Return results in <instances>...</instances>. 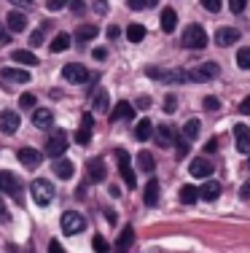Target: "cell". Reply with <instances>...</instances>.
<instances>
[{
    "mask_svg": "<svg viewBox=\"0 0 250 253\" xmlns=\"http://www.w3.org/2000/svg\"><path fill=\"white\" fill-rule=\"evenodd\" d=\"M127 38L132 41V43H140V41L145 38V27L143 25H129L127 27Z\"/></svg>",
    "mask_w": 250,
    "mask_h": 253,
    "instance_id": "obj_34",
    "label": "cell"
},
{
    "mask_svg": "<svg viewBox=\"0 0 250 253\" xmlns=\"http://www.w3.org/2000/svg\"><path fill=\"white\" fill-rule=\"evenodd\" d=\"M218 73H221V68H218L215 62H205V65H199V68L188 70V81H210V78H215Z\"/></svg>",
    "mask_w": 250,
    "mask_h": 253,
    "instance_id": "obj_9",
    "label": "cell"
},
{
    "mask_svg": "<svg viewBox=\"0 0 250 253\" xmlns=\"http://www.w3.org/2000/svg\"><path fill=\"white\" fill-rule=\"evenodd\" d=\"M70 8H73L75 14H81V11H83V0H70Z\"/></svg>",
    "mask_w": 250,
    "mask_h": 253,
    "instance_id": "obj_50",
    "label": "cell"
},
{
    "mask_svg": "<svg viewBox=\"0 0 250 253\" xmlns=\"http://www.w3.org/2000/svg\"><path fill=\"white\" fill-rule=\"evenodd\" d=\"M151 135H153V124L148 122V119H143V122L135 126V137H138V140H148Z\"/></svg>",
    "mask_w": 250,
    "mask_h": 253,
    "instance_id": "obj_31",
    "label": "cell"
},
{
    "mask_svg": "<svg viewBox=\"0 0 250 253\" xmlns=\"http://www.w3.org/2000/svg\"><path fill=\"white\" fill-rule=\"evenodd\" d=\"M94 11L97 14H108V0H94Z\"/></svg>",
    "mask_w": 250,
    "mask_h": 253,
    "instance_id": "obj_47",
    "label": "cell"
},
{
    "mask_svg": "<svg viewBox=\"0 0 250 253\" xmlns=\"http://www.w3.org/2000/svg\"><path fill=\"white\" fill-rule=\"evenodd\" d=\"M156 3H159V0H145V8H153Z\"/></svg>",
    "mask_w": 250,
    "mask_h": 253,
    "instance_id": "obj_59",
    "label": "cell"
},
{
    "mask_svg": "<svg viewBox=\"0 0 250 253\" xmlns=\"http://www.w3.org/2000/svg\"><path fill=\"white\" fill-rule=\"evenodd\" d=\"M0 191L11 194L16 202L22 205V183H19L14 175H11V172H5V170H0Z\"/></svg>",
    "mask_w": 250,
    "mask_h": 253,
    "instance_id": "obj_7",
    "label": "cell"
},
{
    "mask_svg": "<svg viewBox=\"0 0 250 253\" xmlns=\"http://www.w3.org/2000/svg\"><path fill=\"white\" fill-rule=\"evenodd\" d=\"M215 41H218V46H234L237 41H240V30L237 27H221L215 33Z\"/></svg>",
    "mask_w": 250,
    "mask_h": 253,
    "instance_id": "obj_19",
    "label": "cell"
},
{
    "mask_svg": "<svg viewBox=\"0 0 250 253\" xmlns=\"http://www.w3.org/2000/svg\"><path fill=\"white\" fill-rule=\"evenodd\" d=\"M0 221H3V224H8V221H11V213H8V208H5L3 197H0Z\"/></svg>",
    "mask_w": 250,
    "mask_h": 253,
    "instance_id": "obj_44",
    "label": "cell"
},
{
    "mask_svg": "<svg viewBox=\"0 0 250 253\" xmlns=\"http://www.w3.org/2000/svg\"><path fill=\"white\" fill-rule=\"evenodd\" d=\"M30 194H33L35 205L46 208V205L54 200V186H51V180H46V178H35L33 183H30Z\"/></svg>",
    "mask_w": 250,
    "mask_h": 253,
    "instance_id": "obj_1",
    "label": "cell"
},
{
    "mask_svg": "<svg viewBox=\"0 0 250 253\" xmlns=\"http://www.w3.org/2000/svg\"><path fill=\"white\" fill-rule=\"evenodd\" d=\"M0 43H11V33H8V27H3V25H0Z\"/></svg>",
    "mask_w": 250,
    "mask_h": 253,
    "instance_id": "obj_48",
    "label": "cell"
},
{
    "mask_svg": "<svg viewBox=\"0 0 250 253\" xmlns=\"http://www.w3.org/2000/svg\"><path fill=\"white\" fill-rule=\"evenodd\" d=\"M138 167H140L143 172H153V167H156V162H153L151 151H140V154H138Z\"/></svg>",
    "mask_w": 250,
    "mask_h": 253,
    "instance_id": "obj_29",
    "label": "cell"
},
{
    "mask_svg": "<svg viewBox=\"0 0 250 253\" xmlns=\"http://www.w3.org/2000/svg\"><path fill=\"white\" fill-rule=\"evenodd\" d=\"M70 0H46V5H49V11H59V8H65Z\"/></svg>",
    "mask_w": 250,
    "mask_h": 253,
    "instance_id": "obj_42",
    "label": "cell"
},
{
    "mask_svg": "<svg viewBox=\"0 0 250 253\" xmlns=\"http://www.w3.org/2000/svg\"><path fill=\"white\" fill-rule=\"evenodd\" d=\"M199 119H188L186 122V126H183V135H186V140L191 143V140H196V137H199Z\"/></svg>",
    "mask_w": 250,
    "mask_h": 253,
    "instance_id": "obj_30",
    "label": "cell"
},
{
    "mask_svg": "<svg viewBox=\"0 0 250 253\" xmlns=\"http://www.w3.org/2000/svg\"><path fill=\"white\" fill-rule=\"evenodd\" d=\"M11 59L19 62V68H33V65H38V57H35L33 51H27V49H14L11 51Z\"/></svg>",
    "mask_w": 250,
    "mask_h": 253,
    "instance_id": "obj_20",
    "label": "cell"
},
{
    "mask_svg": "<svg viewBox=\"0 0 250 253\" xmlns=\"http://www.w3.org/2000/svg\"><path fill=\"white\" fill-rule=\"evenodd\" d=\"M11 3H14V5H25V8H30V5H33V0H11Z\"/></svg>",
    "mask_w": 250,
    "mask_h": 253,
    "instance_id": "obj_57",
    "label": "cell"
},
{
    "mask_svg": "<svg viewBox=\"0 0 250 253\" xmlns=\"http://www.w3.org/2000/svg\"><path fill=\"white\" fill-rule=\"evenodd\" d=\"M234 140H237V151L242 154L250 151V129L245 124H234Z\"/></svg>",
    "mask_w": 250,
    "mask_h": 253,
    "instance_id": "obj_17",
    "label": "cell"
},
{
    "mask_svg": "<svg viewBox=\"0 0 250 253\" xmlns=\"http://www.w3.org/2000/svg\"><path fill=\"white\" fill-rule=\"evenodd\" d=\"M118 33H121V30H118L116 25H113V27H108V38H118Z\"/></svg>",
    "mask_w": 250,
    "mask_h": 253,
    "instance_id": "obj_54",
    "label": "cell"
},
{
    "mask_svg": "<svg viewBox=\"0 0 250 253\" xmlns=\"http://www.w3.org/2000/svg\"><path fill=\"white\" fill-rule=\"evenodd\" d=\"M175 143V132H172V126H159V146L167 148Z\"/></svg>",
    "mask_w": 250,
    "mask_h": 253,
    "instance_id": "obj_33",
    "label": "cell"
},
{
    "mask_svg": "<svg viewBox=\"0 0 250 253\" xmlns=\"http://www.w3.org/2000/svg\"><path fill=\"white\" fill-rule=\"evenodd\" d=\"M145 73L151 76V78L164 81V84H183V81H188V73H186V70H159V68H148Z\"/></svg>",
    "mask_w": 250,
    "mask_h": 253,
    "instance_id": "obj_6",
    "label": "cell"
},
{
    "mask_svg": "<svg viewBox=\"0 0 250 253\" xmlns=\"http://www.w3.org/2000/svg\"><path fill=\"white\" fill-rule=\"evenodd\" d=\"M138 105H140V108H151V97H140Z\"/></svg>",
    "mask_w": 250,
    "mask_h": 253,
    "instance_id": "obj_56",
    "label": "cell"
},
{
    "mask_svg": "<svg viewBox=\"0 0 250 253\" xmlns=\"http://www.w3.org/2000/svg\"><path fill=\"white\" fill-rule=\"evenodd\" d=\"M92 129H94V116L92 113H83L81 126H78V132H75V143H78V146H86V143L92 140Z\"/></svg>",
    "mask_w": 250,
    "mask_h": 253,
    "instance_id": "obj_10",
    "label": "cell"
},
{
    "mask_svg": "<svg viewBox=\"0 0 250 253\" xmlns=\"http://www.w3.org/2000/svg\"><path fill=\"white\" fill-rule=\"evenodd\" d=\"M62 78L68 84H86L89 70L83 68V65H78V62H70V65H65V68H62Z\"/></svg>",
    "mask_w": 250,
    "mask_h": 253,
    "instance_id": "obj_8",
    "label": "cell"
},
{
    "mask_svg": "<svg viewBox=\"0 0 250 253\" xmlns=\"http://www.w3.org/2000/svg\"><path fill=\"white\" fill-rule=\"evenodd\" d=\"M175 108H178V100L170 94V97L164 100V111H167V113H175Z\"/></svg>",
    "mask_w": 250,
    "mask_h": 253,
    "instance_id": "obj_46",
    "label": "cell"
},
{
    "mask_svg": "<svg viewBox=\"0 0 250 253\" xmlns=\"http://www.w3.org/2000/svg\"><path fill=\"white\" fill-rule=\"evenodd\" d=\"M86 172H89V180L92 183H103L105 175H108V170H105V162L103 159H92L86 165Z\"/></svg>",
    "mask_w": 250,
    "mask_h": 253,
    "instance_id": "obj_15",
    "label": "cell"
},
{
    "mask_svg": "<svg viewBox=\"0 0 250 253\" xmlns=\"http://www.w3.org/2000/svg\"><path fill=\"white\" fill-rule=\"evenodd\" d=\"M240 113H248V116H250V94H248L245 100H242V105H240Z\"/></svg>",
    "mask_w": 250,
    "mask_h": 253,
    "instance_id": "obj_52",
    "label": "cell"
},
{
    "mask_svg": "<svg viewBox=\"0 0 250 253\" xmlns=\"http://www.w3.org/2000/svg\"><path fill=\"white\" fill-rule=\"evenodd\" d=\"M127 5L132 11H140V8H145V0H127Z\"/></svg>",
    "mask_w": 250,
    "mask_h": 253,
    "instance_id": "obj_49",
    "label": "cell"
},
{
    "mask_svg": "<svg viewBox=\"0 0 250 253\" xmlns=\"http://www.w3.org/2000/svg\"><path fill=\"white\" fill-rule=\"evenodd\" d=\"M22 119L16 111H0V129L5 132V135H14L16 129H19Z\"/></svg>",
    "mask_w": 250,
    "mask_h": 253,
    "instance_id": "obj_11",
    "label": "cell"
},
{
    "mask_svg": "<svg viewBox=\"0 0 250 253\" xmlns=\"http://www.w3.org/2000/svg\"><path fill=\"white\" fill-rule=\"evenodd\" d=\"M40 43H43V27H38V30H33V33H30V46H33V49H38Z\"/></svg>",
    "mask_w": 250,
    "mask_h": 253,
    "instance_id": "obj_38",
    "label": "cell"
},
{
    "mask_svg": "<svg viewBox=\"0 0 250 253\" xmlns=\"http://www.w3.org/2000/svg\"><path fill=\"white\" fill-rule=\"evenodd\" d=\"M199 200V189H194V186H183L180 189V202L183 205H194Z\"/></svg>",
    "mask_w": 250,
    "mask_h": 253,
    "instance_id": "obj_32",
    "label": "cell"
},
{
    "mask_svg": "<svg viewBox=\"0 0 250 253\" xmlns=\"http://www.w3.org/2000/svg\"><path fill=\"white\" fill-rule=\"evenodd\" d=\"M49 253H65V251H62V245H59L57 240H51V243H49Z\"/></svg>",
    "mask_w": 250,
    "mask_h": 253,
    "instance_id": "obj_51",
    "label": "cell"
},
{
    "mask_svg": "<svg viewBox=\"0 0 250 253\" xmlns=\"http://www.w3.org/2000/svg\"><path fill=\"white\" fill-rule=\"evenodd\" d=\"M175 27H178V14L172 8H164L162 11V30L164 33H172Z\"/></svg>",
    "mask_w": 250,
    "mask_h": 253,
    "instance_id": "obj_27",
    "label": "cell"
},
{
    "mask_svg": "<svg viewBox=\"0 0 250 253\" xmlns=\"http://www.w3.org/2000/svg\"><path fill=\"white\" fill-rule=\"evenodd\" d=\"M92 248L97 253H108V243H105V237H94L92 240Z\"/></svg>",
    "mask_w": 250,
    "mask_h": 253,
    "instance_id": "obj_40",
    "label": "cell"
},
{
    "mask_svg": "<svg viewBox=\"0 0 250 253\" xmlns=\"http://www.w3.org/2000/svg\"><path fill=\"white\" fill-rule=\"evenodd\" d=\"M199 197H202V200H207V202L218 200V197H221V183H218V180H205L202 189H199Z\"/></svg>",
    "mask_w": 250,
    "mask_h": 253,
    "instance_id": "obj_23",
    "label": "cell"
},
{
    "mask_svg": "<svg viewBox=\"0 0 250 253\" xmlns=\"http://www.w3.org/2000/svg\"><path fill=\"white\" fill-rule=\"evenodd\" d=\"M16 159H19L25 167H38L43 156H40L38 148H19V151H16Z\"/></svg>",
    "mask_w": 250,
    "mask_h": 253,
    "instance_id": "obj_16",
    "label": "cell"
},
{
    "mask_svg": "<svg viewBox=\"0 0 250 253\" xmlns=\"http://www.w3.org/2000/svg\"><path fill=\"white\" fill-rule=\"evenodd\" d=\"M202 105H205L207 111H218V108H221V102H218V97H205Z\"/></svg>",
    "mask_w": 250,
    "mask_h": 253,
    "instance_id": "obj_43",
    "label": "cell"
},
{
    "mask_svg": "<svg viewBox=\"0 0 250 253\" xmlns=\"http://www.w3.org/2000/svg\"><path fill=\"white\" fill-rule=\"evenodd\" d=\"M19 105H22V108H33V105H35V94H22V97H19Z\"/></svg>",
    "mask_w": 250,
    "mask_h": 253,
    "instance_id": "obj_45",
    "label": "cell"
},
{
    "mask_svg": "<svg viewBox=\"0 0 250 253\" xmlns=\"http://www.w3.org/2000/svg\"><path fill=\"white\" fill-rule=\"evenodd\" d=\"M237 65H240V70H250V46H242L237 51Z\"/></svg>",
    "mask_w": 250,
    "mask_h": 253,
    "instance_id": "obj_36",
    "label": "cell"
},
{
    "mask_svg": "<svg viewBox=\"0 0 250 253\" xmlns=\"http://www.w3.org/2000/svg\"><path fill=\"white\" fill-rule=\"evenodd\" d=\"M248 170H250V156H248Z\"/></svg>",
    "mask_w": 250,
    "mask_h": 253,
    "instance_id": "obj_61",
    "label": "cell"
},
{
    "mask_svg": "<svg viewBox=\"0 0 250 253\" xmlns=\"http://www.w3.org/2000/svg\"><path fill=\"white\" fill-rule=\"evenodd\" d=\"M188 172H191L194 178H210L213 175V165L205 159V156H196V159H191V165H188Z\"/></svg>",
    "mask_w": 250,
    "mask_h": 253,
    "instance_id": "obj_12",
    "label": "cell"
},
{
    "mask_svg": "<svg viewBox=\"0 0 250 253\" xmlns=\"http://www.w3.org/2000/svg\"><path fill=\"white\" fill-rule=\"evenodd\" d=\"M242 200H250V180H245V183H242Z\"/></svg>",
    "mask_w": 250,
    "mask_h": 253,
    "instance_id": "obj_53",
    "label": "cell"
},
{
    "mask_svg": "<svg viewBox=\"0 0 250 253\" xmlns=\"http://www.w3.org/2000/svg\"><path fill=\"white\" fill-rule=\"evenodd\" d=\"M105 57H108V51H105V49H94V59H105Z\"/></svg>",
    "mask_w": 250,
    "mask_h": 253,
    "instance_id": "obj_55",
    "label": "cell"
},
{
    "mask_svg": "<svg viewBox=\"0 0 250 253\" xmlns=\"http://www.w3.org/2000/svg\"><path fill=\"white\" fill-rule=\"evenodd\" d=\"M132 116H135V108L129 105V102H118V105L110 111V122H121V119H124V122H129Z\"/></svg>",
    "mask_w": 250,
    "mask_h": 253,
    "instance_id": "obj_24",
    "label": "cell"
},
{
    "mask_svg": "<svg viewBox=\"0 0 250 253\" xmlns=\"http://www.w3.org/2000/svg\"><path fill=\"white\" fill-rule=\"evenodd\" d=\"M132 243H135V229L132 226H124L121 234H118V240H116V245H113V251H116V253H129Z\"/></svg>",
    "mask_w": 250,
    "mask_h": 253,
    "instance_id": "obj_14",
    "label": "cell"
},
{
    "mask_svg": "<svg viewBox=\"0 0 250 253\" xmlns=\"http://www.w3.org/2000/svg\"><path fill=\"white\" fill-rule=\"evenodd\" d=\"M49 49L54 51V54H59V51H68V49H70V35H68V33H59L57 38L51 41V46H49Z\"/></svg>",
    "mask_w": 250,
    "mask_h": 253,
    "instance_id": "obj_28",
    "label": "cell"
},
{
    "mask_svg": "<svg viewBox=\"0 0 250 253\" xmlns=\"http://www.w3.org/2000/svg\"><path fill=\"white\" fill-rule=\"evenodd\" d=\"M59 224H62L65 234H78L86 229V218H83L81 213H73V210H70V213H62V221H59Z\"/></svg>",
    "mask_w": 250,
    "mask_h": 253,
    "instance_id": "obj_5",
    "label": "cell"
},
{
    "mask_svg": "<svg viewBox=\"0 0 250 253\" xmlns=\"http://www.w3.org/2000/svg\"><path fill=\"white\" fill-rule=\"evenodd\" d=\"M245 5H248V0H229L231 14H242V11H245Z\"/></svg>",
    "mask_w": 250,
    "mask_h": 253,
    "instance_id": "obj_39",
    "label": "cell"
},
{
    "mask_svg": "<svg viewBox=\"0 0 250 253\" xmlns=\"http://www.w3.org/2000/svg\"><path fill=\"white\" fill-rule=\"evenodd\" d=\"M175 146H178V159H186V156H188V151H191V143H188V140H183V137H178V140H175Z\"/></svg>",
    "mask_w": 250,
    "mask_h": 253,
    "instance_id": "obj_37",
    "label": "cell"
},
{
    "mask_svg": "<svg viewBox=\"0 0 250 253\" xmlns=\"http://www.w3.org/2000/svg\"><path fill=\"white\" fill-rule=\"evenodd\" d=\"M183 46L186 49H205L207 46V33H205V27H199V25H188L186 30H183Z\"/></svg>",
    "mask_w": 250,
    "mask_h": 253,
    "instance_id": "obj_2",
    "label": "cell"
},
{
    "mask_svg": "<svg viewBox=\"0 0 250 253\" xmlns=\"http://www.w3.org/2000/svg\"><path fill=\"white\" fill-rule=\"evenodd\" d=\"M33 126H38V129H51V126H54V113H51L49 108L33 111Z\"/></svg>",
    "mask_w": 250,
    "mask_h": 253,
    "instance_id": "obj_13",
    "label": "cell"
},
{
    "mask_svg": "<svg viewBox=\"0 0 250 253\" xmlns=\"http://www.w3.org/2000/svg\"><path fill=\"white\" fill-rule=\"evenodd\" d=\"M215 146H218V143H215V140H210V143H207V148H205V151H207V154H213V151H218V148H215Z\"/></svg>",
    "mask_w": 250,
    "mask_h": 253,
    "instance_id": "obj_58",
    "label": "cell"
},
{
    "mask_svg": "<svg viewBox=\"0 0 250 253\" xmlns=\"http://www.w3.org/2000/svg\"><path fill=\"white\" fill-rule=\"evenodd\" d=\"M202 5H205L207 11H213V14H215V11H221L223 0H202Z\"/></svg>",
    "mask_w": 250,
    "mask_h": 253,
    "instance_id": "obj_41",
    "label": "cell"
},
{
    "mask_svg": "<svg viewBox=\"0 0 250 253\" xmlns=\"http://www.w3.org/2000/svg\"><path fill=\"white\" fill-rule=\"evenodd\" d=\"M54 175L62 178V180H70V178L75 175V165L70 159H57L54 162Z\"/></svg>",
    "mask_w": 250,
    "mask_h": 253,
    "instance_id": "obj_21",
    "label": "cell"
},
{
    "mask_svg": "<svg viewBox=\"0 0 250 253\" xmlns=\"http://www.w3.org/2000/svg\"><path fill=\"white\" fill-rule=\"evenodd\" d=\"M5 27H8V33H22V30H27V16L22 11H11L5 16Z\"/></svg>",
    "mask_w": 250,
    "mask_h": 253,
    "instance_id": "obj_18",
    "label": "cell"
},
{
    "mask_svg": "<svg viewBox=\"0 0 250 253\" xmlns=\"http://www.w3.org/2000/svg\"><path fill=\"white\" fill-rule=\"evenodd\" d=\"M65 148H68V135H65L62 129H54L49 137V143H46V156H51V159H62Z\"/></svg>",
    "mask_w": 250,
    "mask_h": 253,
    "instance_id": "obj_3",
    "label": "cell"
},
{
    "mask_svg": "<svg viewBox=\"0 0 250 253\" xmlns=\"http://www.w3.org/2000/svg\"><path fill=\"white\" fill-rule=\"evenodd\" d=\"M25 253H35V251H33V245H27V251H25Z\"/></svg>",
    "mask_w": 250,
    "mask_h": 253,
    "instance_id": "obj_60",
    "label": "cell"
},
{
    "mask_svg": "<svg viewBox=\"0 0 250 253\" xmlns=\"http://www.w3.org/2000/svg\"><path fill=\"white\" fill-rule=\"evenodd\" d=\"M94 35H97V27L94 25H81L78 30H75V38L78 41H92Z\"/></svg>",
    "mask_w": 250,
    "mask_h": 253,
    "instance_id": "obj_35",
    "label": "cell"
},
{
    "mask_svg": "<svg viewBox=\"0 0 250 253\" xmlns=\"http://www.w3.org/2000/svg\"><path fill=\"white\" fill-rule=\"evenodd\" d=\"M143 200H145L148 208H153V205H159V180H148V186H145V194H143Z\"/></svg>",
    "mask_w": 250,
    "mask_h": 253,
    "instance_id": "obj_26",
    "label": "cell"
},
{
    "mask_svg": "<svg viewBox=\"0 0 250 253\" xmlns=\"http://www.w3.org/2000/svg\"><path fill=\"white\" fill-rule=\"evenodd\" d=\"M116 162H118V172H121L124 183H127L129 189H135V186H138V178H135V170H132V165H129V154L124 151V148L116 151Z\"/></svg>",
    "mask_w": 250,
    "mask_h": 253,
    "instance_id": "obj_4",
    "label": "cell"
},
{
    "mask_svg": "<svg viewBox=\"0 0 250 253\" xmlns=\"http://www.w3.org/2000/svg\"><path fill=\"white\" fill-rule=\"evenodd\" d=\"M92 105H94V111H97V113H108V105H110L108 92H105V89H97L94 97H92Z\"/></svg>",
    "mask_w": 250,
    "mask_h": 253,
    "instance_id": "obj_25",
    "label": "cell"
},
{
    "mask_svg": "<svg viewBox=\"0 0 250 253\" xmlns=\"http://www.w3.org/2000/svg\"><path fill=\"white\" fill-rule=\"evenodd\" d=\"M0 76L5 78V81H16V84H30V73L25 68H3L0 70Z\"/></svg>",
    "mask_w": 250,
    "mask_h": 253,
    "instance_id": "obj_22",
    "label": "cell"
}]
</instances>
